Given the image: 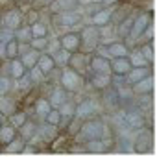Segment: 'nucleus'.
Masks as SVG:
<instances>
[{"label": "nucleus", "mask_w": 157, "mask_h": 157, "mask_svg": "<svg viewBox=\"0 0 157 157\" xmlns=\"http://www.w3.org/2000/svg\"><path fill=\"white\" fill-rule=\"evenodd\" d=\"M19 107H17V102H15V98H11V96H8V94H0V111H2L6 117H10L13 111H17Z\"/></svg>", "instance_id": "29"}, {"label": "nucleus", "mask_w": 157, "mask_h": 157, "mask_svg": "<svg viewBox=\"0 0 157 157\" xmlns=\"http://www.w3.org/2000/svg\"><path fill=\"white\" fill-rule=\"evenodd\" d=\"M153 33H155V26H153V21H151L146 26V30L142 32V35H140V39H139L137 44H140V43H153Z\"/></svg>", "instance_id": "42"}, {"label": "nucleus", "mask_w": 157, "mask_h": 157, "mask_svg": "<svg viewBox=\"0 0 157 157\" xmlns=\"http://www.w3.org/2000/svg\"><path fill=\"white\" fill-rule=\"evenodd\" d=\"M59 113H61V117H68V118H74V115H76V102L74 100H67V102H63L59 107Z\"/></svg>", "instance_id": "39"}, {"label": "nucleus", "mask_w": 157, "mask_h": 157, "mask_svg": "<svg viewBox=\"0 0 157 157\" xmlns=\"http://www.w3.org/2000/svg\"><path fill=\"white\" fill-rule=\"evenodd\" d=\"M83 144H85L87 153H104V151H109V146L102 139H89V140H83Z\"/></svg>", "instance_id": "27"}, {"label": "nucleus", "mask_w": 157, "mask_h": 157, "mask_svg": "<svg viewBox=\"0 0 157 157\" xmlns=\"http://www.w3.org/2000/svg\"><path fill=\"white\" fill-rule=\"evenodd\" d=\"M4 122H6V115H4V113H2V111H0V126H2V124H4Z\"/></svg>", "instance_id": "49"}, {"label": "nucleus", "mask_w": 157, "mask_h": 157, "mask_svg": "<svg viewBox=\"0 0 157 157\" xmlns=\"http://www.w3.org/2000/svg\"><path fill=\"white\" fill-rule=\"evenodd\" d=\"M0 59L6 61V43L0 41Z\"/></svg>", "instance_id": "47"}, {"label": "nucleus", "mask_w": 157, "mask_h": 157, "mask_svg": "<svg viewBox=\"0 0 157 157\" xmlns=\"http://www.w3.org/2000/svg\"><path fill=\"white\" fill-rule=\"evenodd\" d=\"M28 76H30V80H32L33 87H35V85H43V83L48 80L46 74H44L37 65H33V67H30V68H28Z\"/></svg>", "instance_id": "31"}, {"label": "nucleus", "mask_w": 157, "mask_h": 157, "mask_svg": "<svg viewBox=\"0 0 157 157\" xmlns=\"http://www.w3.org/2000/svg\"><path fill=\"white\" fill-rule=\"evenodd\" d=\"M24 146H26V140L17 133V137H15V139H11L8 144H4V146H2V151H4V153H22Z\"/></svg>", "instance_id": "26"}, {"label": "nucleus", "mask_w": 157, "mask_h": 157, "mask_svg": "<svg viewBox=\"0 0 157 157\" xmlns=\"http://www.w3.org/2000/svg\"><path fill=\"white\" fill-rule=\"evenodd\" d=\"M151 148H153V135H151V129H150L148 126L137 129V137H135V140H133V150L144 153V151H150Z\"/></svg>", "instance_id": "7"}, {"label": "nucleus", "mask_w": 157, "mask_h": 157, "mask_svg": "<svg viewBox=\"0 0 157 157\" xmlns=\"http://www.w3.org/2000/svg\"><path fill=\"white\" fill-rule=\"evenodd\" d=\"M46 10L54 15V13H63V11H74L80 10V2L78 0H52L46 6Z\"/></svg>", "instance_id": "12"}, {"label": "nucleus", "mask_w": 157, "mask_h": 157, "mask_svg": "<svg viewBox=\"0 0 157 157\" xmlns=\"http://www.w3.org/2000/svg\"><path fill=\"white\" fill-rule=\"evenodd\" d=\"M128 59H129L131 67H148V65H150V63L144 59V56L139 52V48H137V46H133V48L129 50V54H128Z\"/></svg>", "instance_id": "34"}, {"label": "nucleus", "mask_w": 157, "mask_h": 157, "mask_svg": "<svg viewBox=\"0 0 157 157\" xmlns=\"http://www.w3.org/2000/svg\"><path fill=\"white\" fill-rule=\"evenodd\" d=\"M17 137V128H13L10 122H8V118H6V122L0 126V144H8L11 139H15Z\"/></svg>", "instance_id": "28"}, {"label": "nucleus", "mask_w": 157, "mask_h": 157, "mask_svg": "<svg viewBox=\"0 0 157 157\" xmlns=\"http://www.w3.org/2000/svg\"><path fill=\"white\" fill-rule=\"evenodd\" d=\"M37 2H39V4H41L43 8H46V6H48V4L52 2V0H37Z\"/></svg>", "instance_id": "48"}, {"label": "nucleus", "mask_w": 157, "mask_h": 157, "mask_svg": "<svg viewBox=\"0 0 157 157\" xmlns=\"http://www.w3.org/2000/svg\"><path fill=\"white\" fill-rule=\"evenodd\" d=\"M137 48H139V52L144 56V59H146L150 65H153V61H155V50H153V43H140V44H137Z\"/></svg>", "instance_id": "36"}, {"label": "nucleus", "mask_w": 157, "mask_h": 157, "mask_svg": "<svg viewBox=\"0 0 157 157\" xmlns=\"http://www.w3.org/2000/svg\"><path fill=\"white\" fill-rule=\"evenodd\" d=\"M115 10H111V19H109V22L115 26V24H118L122 19H126L128 15H131L133 13V8H131V4H122V2H118L117 6H113Z\"/></svg>", "instance_id": "18"}, {"label": "nucleus", "mask_w": 157, "mask_h": 157, "mask_svg": "<svg viewBox=\"0 0 157 157\" xmlns=\"http://www.w3.org/2000/svg\"><path fill=\"white\" fill-rule=\"evenodd\" d=\"M78 137H82V140H89V139H102L109 150H111V142L113 139L109 137V129L107 124L100 118V117H91L87 120H82L80 129H78Z\"/></svg>", "instance_id": "1"}, {"label": "nucleus", "mask_w": 157, "mask_h": 157, "mask_svg": "<svg viewBox=\"0 0 157 157\" xmlns=\"http://www.w3.org/2000/svg\"><path fill=\"white\" fill-rule=\"evenodd\" d=\"M78 120H87L91 117H96V102L94 98H83L82 102H76V115Z\"/></svg>", "instance_id": "10"}, {"label": "nucleus", "mask_w": 157, "mask_h": 157, "mask_svg": "<svg viewBox=\"0 0 157 157\" xmlns=\"http://www.w3.org/2000/svg\"><path fill=\"white\" fill-rule=\"evenodd\" d=\"M151 21H153V13H151V11H139V13H135L131 32H129V35L124 39V41L128 43V46H129V48L137 46V43H139V39H140V35H142V32L146 30V26H148Z\"/></svg>", "instance_id": "3"}, {"label": "nucleus", "mask_w": 157, "mask_h": 157, "mask_svg": "<svg viewBox=\"0 0 157 157\" xmlns=\"http://www.w3.org/2000/svg\"><path fill=\"white\" fill-rule=\"evenodd\" d=\"M113 82V76L111 74H89V83L94 91H104L107 87H111Z\"/></svg>", "instance_id": "17"}, {"label": "nucleus", "mask_w": 157, "mask_h": 157, "mask_svg": "<svg viewBox=\"0 0 157 157\" xmlns=\"http://www.w3.org/2000/svg\"><path fill=\"white\" fill-rule=\"evenodd\" d=\"M68 96H70V93H67V91L57 83V85H54V87H52V91L48 93V96H46V98H48V102H50V105H52V107H59L63 102H67V100H68Z\"/></svg>", "instance_id": "19"}, {"label": "nucleus", "mask_w": 157, "mask_h": 157, "mask_svg": "<svg viewBox=\"0 0 157 157\" xmlns=\"http://www.w3.org/2000/svg\"><path fill=\"white\" fill-rule=\"evenodd\" d=\"M57 70H59V80H57V83H59L67 93L76 94V93H80V91L85 87L87 80H85L83 74L72 70L70 67H61V68H57Z\"/></svg>", "instance_id": "2"}, {"label": "nucleus", "mask_w": 157, "mask_h": 157, "mask_svg": "<svg viewBox=\"0 0 157 157\" xmlns=\"http://www.w3.org/2000/svg\"><path fill=\"white\" fill-rule=\"evenodd\" d=\"M37 126H39V124H37L33 118H30V117H28V118L24 120V124L17 129V133H19L24 140H30V139L37 133Z\"/></svg>", "instance_id": "25"}, {"label": "nucleus", "mask_w": 157, "mask_h": 157, "mask_svg": "<svg viewBox=\"0 0 157 157\" xmlns=\"http://www.w3.org/2000/svg\"><path fill=\"white\" fill-rule=\"evenodd\" d=\"M35 65H37V67L46 74V78H48V76H52V74L56 72V68H57V67H56V63H54L52 54H50V52H46V50L39 54V57H37V63H35Z\"/></svg>", "instance_id": "15"}, {"label": "nucleus", "mask_w": 157, "mask_h": 157, "mask_svg": "<svg viewBox=\"0 0 157 157\" xmlns=\"http://www.w3.org/2000/svg\"><path fill=\"white\" fill-rule=\"evenodd\" d=\"M44 122H48V124H54V126H57L59 124V120H61V113H59V109L57 107H50V111L44 115V118H43Z\"/></svg>", "instance_id": "43"}, {"label": "nucleus", "mask_w": 157, "mask_h": 157, "mask_svg": "<svg viewBox=\"0 0 157 157\" xmlns=\"http://www.w3.org/2000/svg\"><path fill=\"white\" fill-rule=\"evenodd\" d=\"M19 57V41L13 37L6 43V59H15Z\"/></svg>", "instance_id": "41"}, {"label": "nucleus", "mask_w": 157, "mask_h": 157, "mask_svg": "<svg viewBox=\"0 0 157 157\" xmlns=\"http://www.w3.org/2000/svg\"><path fill=\"white\" fill-rule=\"evenodd\" d=\"M89 74H111V59L94 52L89 54Z\"/></svg>", "instance_id": "8"}, {"label": "nucleus", "mask_w": 157, "mask_h": 157, "mask_svg": "<svg viewBox=\"0 0 157 157\" xmlns=\"http://www.w3.org/2000/svg\"><path fill=\"white\" fill-rule=\"evenodd\" d=\"M70 54H72V52H68V50H65V48H57L56 52H52V57H54L56 67H57V68L67 67V65H68V59H70Z\"/></svg>", "instance_id": "32"}, {"label": "nucleus", "mask_w": 157, "mask_h": 157, "mask_svg": "<svg viewBox=\"0 0 157 157\" xmlns=\"http://www.w3.org/2000/svg\"><path fill=\"white\" fill-rule=\"evenodd\" d=\"M13 89V78L10 74H0V94H10Z\"/></svg>", "instance_id": "40"}, {"label": "nucleus", "mask_w": 157, "mask_h": 157, "mask_svg": "<svg viewBox=\"0 0 157 157\" xmlns=\"http://www.w3.org/2000/svg\"><path fill=\"white\" fill-rule=\"evenodd\" d=\"M50 102H48V98L46 96H39L35 102H33V111H35V117H41V118H44V115L50 111Z\"/></svg>", "instance_id": "30"}, {"label": "nucleus", "mask_w": 157, "mask_h": 157, "mask_svg": "<svg viewBox=\"0 0 157 157\" xmlns=\"http://www.w3.org/2000/svg\"><path fill=\"white\" fill-rule=\"evenodd\" d=\"M67 67H70L72 70H76V72H80V74L85 76V74L89 72V54H85V52H82V50L72 52Z\"/></svg>", "instance_id": "9"}, {"label": "nucleus", "mask_w": 157, "mask_h": 157, "mask_svg": "<svg viewBox=\"0 0 157 157\" xmlns=\"http://www.w3.org/2000/svg\"><path fill=\"white\" fill-rule=\"evenodd\" d=\"M30 46L33 50H39V52H44L46 46H48V37H33L30 41Z\"/></svg>", "instance_id": "44"}, {"label": "nucleus", "mask_w": 157, "mask_h": 157, "mask_svg": "<svg viewBox=\"0 0 157 157\" xmlns=\"http://www.w3.org/2000/svg\"><path fill=\"white\" fill-rule=\"evenodd\" d=\"M28 72V68L24 67V63L21 61V57L15 59H8V74L13 78V80H19L21 76H24Z\"/></svg>", "instance_id": "23"}, {"label": "nucleus", "mask_w": 157, "mask_h": 157, "mask_svg": "<svg viewBox=\"0 0 157 157\" xmlns=\"http://www.w3.org/2000/svg\"><path fill=\"white\" fill-rule=\"evenodd\" d=\"M133 19H135V13L128 15L126 19H122L118 24L113 26V28H115V35H117V39H126V37L129 35L131 26H133Z\"/></svg>", "instance_id": "22"}, {"label": "nucleus", "mask_w": 157, "mask_h": 157, "mask_svg": "<svg viewBox=\"0 0 157 157\" xmlns=\"http://www.w3.org/2000/svg\"><path fill=\"white\" fill-rule=\"evenodd\" d=\"M17 87H19L21 91H28V89H32V87H33V83H32V80H30L28 72H26L24 76H21L19 80H17Z\"/></svg>", "instance_id": "45"}, {"label": "nucleus", "mask_w": 157, "mask_h": 157, "mask_svg": "<svg viewBox=\"0 0 157 157\" xmlns=\"http://www.w3.org/2000/svg\"><path fill=\"white\" fill-rule=\"evenodd\" d=\"M30 28H32V35L33 37H48V26L43 22V21H33L32 24H30Z\"/></svg>", "instance_id": "37"}, {"label": "nucleus", "mask_w": 157, "mask_h": 157, "mask_svg": "<svg viewBox=\"0 0 157 157\" xmlns=\"http://www.w3.org/2000/svg\"><path fill=\"white\" fill-rule=\"evenodd\" d=\"M80 50L85 52V54H93L94 48L102 43V35H100V28L94 26V24H87V26H82L80 30Z\"/></svg>", "instance_id": "4"}, {"label": "nucleus", "mask_w": 157, "mask_h": 157, "mask_svg": "<svg viewBox=\"0 0 157 157\" xmlns=\"http://www.w3.org/2000/svg\"><path fill=\"white\" fill-rule=\"evenodd\" d=\"M109 19H111V8H100L98 11H94V13L91 15V24L102 28V26L111 24Z\"/></svg>", "instance_id": "24"}, {"label": "nucleus", "mask_w": 157, "mask_h": 157, "mask_svg": "<svg viewBox=\"0 0 157 157\" xmlns=\"http://www.w3.org/2000/svg\"><path fill=\"white\" fill-rule=\"evenodd\" d=\"M150 74H151V65H148V67H131L129 72L124 78H126L128 85H133V83H137L139 80H142V78H146Z\"/></svg>", "instance_id": "16"}, {"label": "nucleus", "mask_w": 157, "mask_h": 157, "mask_svg": "<svg viewBox=\"0 0 157 157\" xmlns=\"http://www.w3.org/2000/svg\"><path fill=\"white\" fill-rule=\"evenodd\" d=\"M59 133H61V131H59V128H57V126H54V124L43 122V124H39V126H37V137H39L43 142L52 144V140H54Z\"/></svg>", "instance_id": "14"}, {"label": "nucleus", "mask_w": 157, "mask_h": 157, "mask_svg": "<svg viewBox=\"0 0 157 157\" xmlns=\"http://www.w3.org/2000/svg\"><path fill=\"white\" fill-rule=\"evenodd\" d=\"M129 91L133 96H139V94H151L153 93V74L142 78V80H139L137 83L129 85Z\"/></svg>", "instance_id": "13"}, {"label": "nucleus", "mask_w": 157, "mask_h": 157, "mask_svg": "<svg viewBox=\"0 0 157 157\" xmlns=\"http://www.w3.org/2000/svg\"><path fill=\"white\" fill-rule=\"evenodd\" d=\"M52 19H54L57 28H74V26H80L83 22V13L80 10L63 11V13H54Z\"/></svg>", "instance_id": "5"}, {"label": "nucleus", "mask_w": 157, "mask_h": 157, "mask_svg": "<svg viewBox=\"0 0 157 157\" xmlns=\"http://www.w3.org/2000/svg\"><path fill=\"white\" fill-rule=\"evenodd\" d=\"M0 24H2V28L15 32L19 26L24 24V11L21 8H11V10L2 11L0 13Z\"/></svg>", "instance_id": "6"}, {"label": "nucleus", "mask_w": 157, "mask_h": 157, "mask_svg": "<svg viewBox=\"0 0 157 157\" xmlns=\"http://www.w3.org/2000/svg\"><path fill=\"white\" fill-rule=\"evenodd\" d=\"M131 68V63L128 56L124 57H111V74L113 76H126Z\"/></svg>", "instance_id": "21"}, {"label": "nucleus", "mask_w": 157, "mask_h": 157, "mask_svg": "<svg viewBox=\"0 0 157 157\" xmlns=\"http://www.w3.org/2000/svg\"><path fill=\"white\" fill-rule=\"evenodd\" d=\"M57 39H59V46L68 50V52H78L80 50V44H82L80 32H72L70 30V32H65L63 35H59Z\"/></svg>", "instance_id": "11"}, {"label": "nucleus", "mask_w": 157, "mask_h": 157, "mask_svg": "<svg viewBox=\"0 0 157 157\" xmlns=\"http://www.w3.org/2000/svg\"><path fill=\"white\" fill-rule=\"evenodd\" d=\"M15 39H17L19 43H30V41L33 39L30 24H26V22H24L22 26H19V28L15 30Z\"/></svg>", "instance_id": "35"}, {"label": "nucleus", "mask_w": 157, "mask_h": 157, "mask_svg": "<svg viewBox=\"0 0 157 157\" xmlns=\"http://www.w3.org/2000/svg\"><path fill=\"white\" fill-rule=\"evenodd\" d=\"M39 54H41L39 50H33V48H30L28 52H24V54H22V56H19V57H21V61L24 63V67H26V68H30V67H33V65L37 63V57H39Z\"/></svg>", "instance_id": "38"}, {"label": "nucleus", "mask_w": 157, "mask_h": 157, "mask_svg": "<svg viewBox=\"0 0 157 157\" xmlns=\"http://www.w3.org/2000/svg\"><path fill=\"white\" fill-rule=\"evenodd\" d=\"M129 46L124 39H117V41H111L107 43V52H109V57H124L129 54Z\"/></svg>", "instance_id": "20"}, {"label": "nucleus", "mask_w": 157, "mask_h": 157, "mask_svg": "<svg viewBox=\"0 0 157 157\" xmlns=\"http://www.w3.org/2000/svg\"><path fill=\"white\" fill-rule=\"evenodd\" d=\"M28 117H30V115H28V111H24V109H17V111H13V113H11L10 117H6V118H8V122H10L13 128H17V129H19V128L24 124V120H26Z\"/></svg>", "instance_id": "33"}, {"label": "nucleus", "mask_w": 157, "mask_h": 157, "mask_svg": "<svg viewBox=\"0 0 157 157\" xmlns=\"http://www.w3.org/2000/svg\"><path fill=\"white\" fill-rule=\"evenodd\" d=\"M118 2H122V0H102V8H113V6H117Z\"/></svg>", "instance_id": "46"}]
</instances>
